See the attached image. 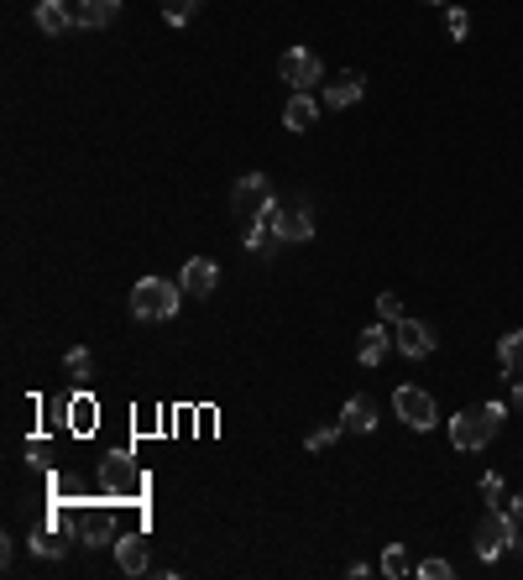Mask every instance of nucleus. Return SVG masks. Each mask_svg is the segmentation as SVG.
<instances>
[{
  "label": "nucleus",
  "instance_id": "obj_1",
  "mask_svg": "<svg viewBox=\"0 0 523 580\" xmlns=\"http://www.w3.org/2000/svg\"><path fill=\"white\" fill-rule=\"evenodd\" d=\"M497 429H503V403L466 408V413L450 419V445H456V450H482V445H492Z\"/></svg>",
  "mask_w": 523,
  "mask_h": 580
},
{
  "label": "nucleus",
  "instance_id": "obj_2",
  "mask_svg": "<svg viewBox=\"0 0 523 580\" xmlns=\"http://www.w3.org/2000/svg\"><path fill=\"white\" fill-rule=\"evenodd\" d=\"M184 304V283H168V277H142L131 288V314L136 319H173Z\"/></svg>",
  "mask_w": 523,
  "mask_h": 580
},
{
  "label": "nucleus",
  "instance_id": "obj_3",
  "mask_svg": "<svg viewBox=\"0 0 523 580\" xmlns=\"http://www.w3.org/2000/svg\"><path fill=\"white\" fill-rule=\"evenodd\" d=\"M508 544H518L513 513H497V507H487V513L476 518V554H482V560H497Z\"/></svg>",
  "mask_w": 523,
  "mask_h": 580
},
{
  "label": "nucleus",
  "instance_id": "obj_4",
  "mask_svg": "<svg viewBox=\"0 0 523 580\" xmlns=\"http://www.w3.org/2000/svg\"><path fill=\"white\" fill-rule=\"evenodd\" d=\"M231 204H236V215L241 220H262V215H272V178L267 173H246V178H236V189H231Z\"/></svg>",
  "mask_w": 523,
  "mask_h": 580
},
{
  "label": "nucleus",
  "instance_id": "obj_5",
  "mask_svg": "<svg viewBox=\"0 0 523 580\" xmlns=\"http://www.w3.org/2000/svg\"><path fill=\"white\" fill-rule=\"evenodd\" d=\"M272 230H278V241H309L314 236V210L304 194H293L283 204H272Z\"/></svg>",
  "mask_w": 523,
  "mask_h": 580
},
{
  "label": "nucleus",
  "instance_id": "obj_6",
  "mask_svg": "<svg viewBox=\"0 0 523 580\" xmlns=\"http://www.w3.org/2000/svg\"><path fill=\"white\" fill-rule=\"evenodd\" d=\"M393 408H398V419H403L408 429H419V434L440 424V408H435V398H429L424 387H408V382H403V387L393 392Z\"/></svg>",
  "mask_w": 523,
  "mask_h": 580
},
{
  "label": "nucleus",
  "instance_id": "obj_7",
  "mask_svg": "<svg viewBox=\"0 0 523 580\" xmlns=\"http://www.w3.org/2000/svg\"><path fill=\"white\" fill-rule=\"evenodd\" d=\"M393 345L408 361H424V356H435V330H429L424 319H398L393 324Z\"/></svg>",
  "mask_w": 523,
  "mask_h": 580
},
{
  "label": "nucleus",
  "instance_id": "obj_8",
  "mask_svg": "<svg viewBox=\"0 0 523 580\" xmlns=\"http://www.w3.org/2000/svg\"><path fill=\"white\" fill-rule=\"evenodd\" d=\"M278 74H283V84H293V89H314V84H320V74H325V63L314 58L309 48H288L283 63H278Z\"/></svg>",
  "mask_w": 523,
  "mask_h": 580
},
{
  "label": "nucleus",
  "instance_id": "obj_9",
  "mask_svg": "<svg viewBox=\"0 0 523 580\" xmlns=\"http://www.w3.org/2000/svg\"><path fill=\"white\" fill-rule=\"evenodd\" d=\"M361 95H367V79L356 74V68H346L335 84H325V110H346V105H356Z\"/></svg>",
  "mask_w": 523,
  "mask_h": 580
},
{
  "label": "nucleus",
  "instance_id": "obj_10",
  "mask_svg": "<svg viewBox=\"0 0 523 580\" xmlns=\"http://www.w3.org/2000/svg\"><path fill=\"white\" fill-rule=\"evenodd\" d=\"M388 345H393L388 319H382V324H367V330H361V340H356V361H361V366H377L382 356H388Z\"/></svg>",
  "mask_w": 523,
  "mask_h": 580
},
{
  "label": "nucleus",
  "instance_id": "obj_11",
  "mask_svg": "<svg viewBox=\"0 0 523 580\" xmlns=\"http://www.w3.org/2000/svg\"><path fill=\"white\" fill-rule=\"evenodd\" d=\"M184 293H194V298H204V293H215V283H220V267L210 262V257H194V262H184Z\"/></svg>",
  "mask_w": 523,
  "mask_h": 580
},
{
  "label": "nucleus",
  "instance_id": "obj_12",
  "mask_svg": "<svg viewBox=\"0 0 523 580\" xmlns=\"http://www.w3.org/2000/svg\"><path fill=\"white\" fill-rule=\"evenodd\" d=\"M314 115H320V100H314L309 89H293L288 105H283V126H288V131H309Z\"/></svg>",
  "mask_w": 523,
  "mask_h": 580
},
{
  "label": "nucleus",
  "instance_id": "obj_13",
  "mask_svg": "<svg viewBox=\"0 0 523 580\" xmlns=\"http://www.w3.org/2000/svg\"><path fill=\"white\" fill-rule=\"evenodd\" d=\"M32 21H37V32L63 37V32H68V21H74V11H68V0H37Z\"/></svg>",
  "mask_w": 523,
  "mask_h": 580
},
{
  "label": "nucleus",
  "instance_id": "obj_14",
  "mask_svg": "<svg viewBox=\"0 0 523 580\" xmlns=\"http://www.w3.org/2000/svg\"><path fill=\"white\" fill-rule=\"evenodd\" d=\"M116 11H121V0H79V6H74V21L95 32V27H110V21H116Z\"/></svg>",
  "mask_w": 523,
  "mask_h": 580
},
{
  "label": "nucleus",
  "instance_id": "obj_15",
  "mask_svg": "<svg viewBox=\"0 0 523 580\" xmlns=\"http://www.w3.org/2000/svg\"><path fill=\"white\" fill-rule=\"evenodd\" d=\"M340 424H346V434H372V429H377L372 398H351L346 408H340Z\"/></svg>",
  "mask_w": 523,
  "mask_h": 580
},
{
  "label": "nucleus",
  "instance_id": "obj_16",
  "mask_svg": "<svg viewBox=\"0 0 523 580\" xmlns=\"http://www.w3.org/2000/svg\"><path fill=\"white\" fill-rule=\"evenodd\" d=\"M116 565L126 575H147V544L136 539V533H121V539H116Z\"/></svg>",
  "mask_w": 523,
  "mask_h": 580
},
{
  "label": "nucleus",
  "instance_id": "obj_17",
  "mask_svg": "<svg viewBox=\"0 0 523 580\" xmlns=\"http://www.w3.org/2000/svg\"><path fill=\"white\" fill-rule=\"evenodd\" d=\"M497 366H503L508 377H523V330H508L497 340Z\"/></svg>",
  "mask_w": 523,
  "mask_h": 580
},
{
  "label": "nucleus",
  "instance_id": "obj_18",
  "mask_svg": "<svg viewBox=\"0 0 523 580\" xmlns=\"http://www.w3.org/2000/svg\"><path fill=\"white\" fill-rule=\"evenodd\" d=\"M272 241H278V230H272V215L246 220V251H267Z\"/></svg>",
  "mask_w": 523,
  "mask_h": 580
},
{
  "label": "nucleus",
  "instance_id": "obj_19",
  "mask_svg": "<svg viewBox=\"0 0 523 580\" xmlns=\"http://www.w3.org/2000/svg\"><path fill=\"white\" fill-rule=\"evenodd\" d=\"M382 575H408V549L403 544H388V549H382Z\"/></svg>",
  "mask_w": 523,
  "mask_h": 580
},
{
  "label": "nucleus",
  "instance_id": "obj_20",
  "mask_svg": "<svg viewBox=\"0 0 523 580\" xmlns=\"http://www.w3.org/2000/svg\"><path fill=\"white\" fill-rule=\"evenodd\" d=\"M194 11H199V0H163V16L173 21V27H184Z\"/></svg>",
  "mask_w": 523,
  "mask_h": 580
},
{
  "label": "nucleus",
  "instance_id": "obj_21",
  "mask_svg": "<svg viewBox=\"0 0 523 580\" xmlns=\"http://www.w3.org/2000/svg\"><path fill=\"white\" fill-rule=\"evenodd\" d=\"M377 314H382V319H388V324H398V319H408V314H403V298H398V293H377Z\"/></svg>",
  "mask_w": 523,
  "mask_h": 580
},
{
  "label": "nucleus",
  "instance_id": "obj_22",
  "mask_svg": "<svg viewBox=\"0 0 523 580\" xmlns=\"http://www.w3.org/2000/svg\"><path fill=\"white\" fill-rule=\"evenodd\" d=\"M340 434H346V424H325V429H314V434H309V450H330Z\"/></svg>",
  "mask_w": 523,
  "mask_h": 580
},
{
  "label": "nucleus",
  "instance_id": "obj_23",
  "mask_svg": "<svg viewBox=\"0 0 523 580\" xmlns=\"http://www.w3.org/2000/svg\"><path fill=\"white\" fill-rule=\"evenodd\" d=\"M445 32H450V37H466V32H471V16H466L461 6H450V16H445Z\"/></svg>",
  "mask_w": 523,
  "mask_h": 580
},
{
  "label": "nucleus",
  "instance_id": "obj_24",
  "mask_svg": "<svg viewBox=\"0 0 523 580\" xmlns=\"http://www.w3.org/2000/svg\"><path fill=\"white\" fill-rule=\"evenodd\" d=\"M84 539H89V549H100V544H110V523H105V518H89V528H84Z\"/></svg>",
  "mask_w": 523,
  "mask_h": 580
},
{
  "label": "nucleus",
  "instance_id": "obj_25",
  "mask_svg": "<svg viewBox=\"0 0 523 580\" xmlns=\"http://www.w3.org/2000/svg\"><path fill=\"white\" fill-rule=\"evenodd\" d=\"M456 570H450V560H424L419 565V580H450Z\"/></svg>",
  "mask_w": 523,
  "mask_h": 580
},
{
  "label": "nucleus",
  "instance_id": "obj_26",
  "mask_svg": "<svg viewBox=\"0 0 523 580\" xmlns=\"http://www.w3.org/2000/svg\"><path fill=\"white\" fill-rule=\"evenodd\" d=\"M63 361H68V371H74V377H84V371H89V351H84V345H74V351H68Z\"/></svg>",
  "mask_w": 523,
  "mask_h": 580
},
{
  "label": "nucleus",
  "instance_id": "obj_27",
  "mask_svg": "<svg viewBox=\"0 0 523 580\" xmlns=\"http://www.w3.org/2000/svg\"><path fill=\"white\" fill-rule=\"evenodd\" d=\"M32 549H37V554H48V560H53V554H63V544L53 539V533H37V539H32Z\"/></svg>",
  "mask_w": 523,
  "mask_h": 580
},
{
  "label": "nucleus",
  "instance_id": "obj_28",
  "mask_svg": "<svg viewBox=\"0 0 523 580\" xmlns=\"http://www.w3.org/2000/svg\"><path fill=\"white\" fill-rule=\"evenodd\" d=\"M482 492L497 502V497H503V476H497V471H487V476H482Z\"/></svg>",
  "mask_w": 523,
  "mask_h": 580
},
{
  "label": "nucleus",
  "instance_id": "obj_29",
  "mask_svg": "<svg viewBox=\"0 0 523 580\" xmlns=\"http://www.w3.org/2000/svg\"><path fill=\"white\" fill-rule=\"evenodd\" d=\"M89 413H95L89 403H79V408H74V424H79V429H89V424H95V419H89Z\"/></svg>",
  "mask_w": 523,
  "mask_h": 580
},
{
  "label": "nucleus",
  "instance_id": "obj_30",
  "mask_svg": "<svg viewBox=\"0 0 523 580\" xmlns=\"http://www.w3.org/2000/svg\"><path fill=\"white\" fill-rule=\"evenodd\" d=\"M508 408H513V413H518V419H523V382L513 387V398H508Z\"/></svg>",
  "mask_w": 523,
  "mask_h": 580
},
{
  "label": "nucleus",
  "instance_id": "obj_31",
  "mask_svg": "<svg viewBox=\"0 0 523 580\" xmlns=\"http://www.w3.org/2000/svg\"><path fill=\"white\" fill-rule=\"evenodd\" d=\"M508 513H513V523H518V528H523V497H518V502H513V507H508Z\"/></svg>",
  "mask_w": 523,
  "mask_h": 580
},
{
  "label": "nucleus",
  "instance_id": "obj_32",
  "mask_svg": "<svg viewBox=\"0 0 523 580\" xmlns=\"http://www.w3.org/2000/svg\"><path fill=\"white\" fill-rule=\"evenodd\" d=\"M518 549H523V528H518Z\"/></svg>",
  "mask_w": 523,
  "mask_h": 580
}]
</instances>
